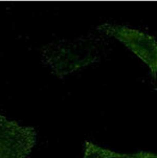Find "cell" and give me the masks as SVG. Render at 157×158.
<instances>
[{
    "mask_svg": "<svg viewBox=\"0 0 157 158\" xmlns=\"http://www.w3.org/2000/svg\"><path fill=\"white\" fill-rule=\"evenodd\" d=\"M83 158H157V156L153 153H149V152L122 154L102 148V147H98L97 144H94L91 141L86 140L84 143Z\"/></svg>",
    "mask_w": 157,
    "mask_h": 158,
    "instance_id": "obj_4",
    "label": "cell"
},
{
    "mask_svg": "<svg viewBox=\"0 0 157 158\" xmlns=\"http://www.w3.org/2000/svg\"><path fill=\"white\" fill-rule=\"evenodd\" d=\"M102 44V40L90 37L49 43L42 50L43 63L52 73L62 79L65 74L97 62L103 53Z\"/></svg>",
    "mask_w": 157,
    "mask_h": 158,
    "instance_id": "obj_1",
    "label": "cell"
},
{
    "mask_svg": "<svg viewBox=\"0 0 157 158\" xmlns=\"http://www.w3.org/2000/svg\"><path fill=\"white\" fill-rule=\"evenodd\" d=\"M36 143L34 127L21 126L0 112V158H27Z\"/></svg>",
    "mask_w": 157,
    "mask_h": 158,
    "instance_id": "obj_3",
    "label": "cell"
},
{
    "mask_svg": "<svg viewBox=\"0 0 157 158\" xmlns=\"http://www.w3.org/2000/svg\"><path fill=\"white\" fill-rule=\"evenodd\" d=\"M97 31L118 39L127 46L128 49L147 64L151 69L153 79H155L157 71V42L155 37L128 26L109 23L97 26Z\"/></svg>",
    "mask_w": 157,
    "mask_h": 158,
    "instance_id": "obj_2",
    "label": "cell"
}]
</instances>
